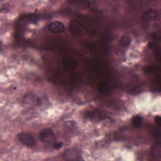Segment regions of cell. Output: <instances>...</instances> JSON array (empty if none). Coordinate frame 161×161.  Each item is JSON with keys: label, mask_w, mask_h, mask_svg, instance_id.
Here are the masks:
<instances>
[{"label": "cell", "mask_w": 161, "mask_h": 161, "mask_svg": "<svg viewBox=\"0 0 161 161\" xmlns=\"http://www.w3.org/2000/svg\"><path fill=\"white\" fill-rule=\"evenodd\" d=\"M69 30L76 36H81L87 33V28L81 21L78 20H73L69 23Z\"/></svg>", "instance_id": "obj_1"}, {"label": "cell", "mask_w": 161, "mask_h": 161, "mask_svg": "<svg viewBox=\"0 0 161 161\" xmlns=\"http://www.w3.org/2000/svg\"><path fill=\"white\" fill-rule=\"evenodd\" d=\"M40 140L46 144H52L56 141V135L50 129L43 130L39 135Z\"/></svg>", "instance_id": "obj_2"}, {"label": "cell", "mask_w": 161, "mask_h": 161, "mask_svg": "<svg viewBox=\"0 0 161 161\" xmlns=\"http://www.w3.org/2000/svg\"><path fill=\"white\" fill-rule=\"evenodd\" d=\"M20 142L24 145L29 147H34L36 144V140L28 133H21L18 135Z\"/></svg>", "instance_id": "obj_3"}, {"label": "cell", "mask_w": 161, "mask_h": 161, "mask_svg": "<svg viewBox=\"0 0 161 161\" xmlns=\"http://www.w3.org/2000/svg\"><path fill=\"white\" fill-rule=\"evenodd\" d=\"M160 18V13L156 9H147L142 15V19L145 21H157Z\"/></svg>", "instance_id": "obj_4"}, {"label": "cell", "mask_w": 161, "mask_h": 161, "mask_svg": "<svg viewBox=\"0 0 161 161\" xmlns=\"http://www.w3.org/2000/svg\"><path fill=\"white\" fill-rule=\"evenodd\" d=\"M48 30L53 34H62L65 31V26L61 21H53L48 25Z\"/></svg>", "instance_id": "obj_5"}, {"label": "cell", "mask_w": 161, "mask_h": 161, "mask_svg": "<svg viewBox=\"0 0 161 161\" xmlns=\"http://www.w3.org/2000/svg\"><path fill=\"white\" fill-rule=\"evenodd\" d=\"M62 65L64 69L70 71L76 68L78 66V64L76 60H74L72 57H66L65 58H64L62 60Z\"/></svg>", "instance_id": "obj_6"}, {"label": "cell", "mask_w": 161, "mask_h": 161, "mask_svg": "<svg viewBox=\"0 0 161 161\" xmlns=\"http://www.w3.org/2000/svg\"><path fill=\"white\" fill-rule=\"evenodd\" d=\"M63 157L64 159L66 160H81V154L78 151H75V150H70L67 152H64Z\"/></svg>", "instance_id": "obj_7"}, {"label": "cell", "mask_w": 161, "mask_h": 161, "mask_svg": "<svg viewBox=\"0 0 161 161\" xmlns=\"http://www.w3.org/2000/svg\"><path fill=\"white\" fill-rule=\"evenodd\" d=\"M151 155L155 159H159L161 157V148L160 143L154 146L151 149Z\"/></svg>", "instance_id": "obj_8"}, {"label": "cell", "mask_w": 161, "mask_h": 161, "mask_svg": "<svg viewBox=\"0 0 161 161\" xmlns=\"http://www.w3.org/2000/svg\"><path fill=\"white\" fill-rule=\"evenodd\" d=\"M131 42H132V39L130 37L123 36L120 39L119 44L121 46L126 47H128L130 45Z\"/></svg>", "instance_id": "obj_9"}, {"label": "cell", "mask_w": 161, "mask_h": 161, "mask_svg": "<svg viewBox=\"0 0 161 161\" xmlns=\"http://www.w3.org/2000/svg\"><path fill=\"white\" fill-rule=\"evenodd\" d=\"M108 89H109V86H108V83H106V82H100V83L98 85L97 90H98V91L100 93L103 94V93H106L107 91H108Z\"/></svg>", "instance_id": "obj_10"}, {"label": "cell", "mask_w": 161, "mask_h": 161, "mask_svg": "<svg viewBox=\"0 0 161 161\" xmlns=\"http://www.w3.org/2000/svg\"><path fill=\"white\" fill-rule=\"evenodd\" d=\"M142 122H143L142 117L141 116H138V115L135 116L133 118V119H132L133 125L135 127H137V128H138V127L141 126V125L142 123Z\"/></svg>", "instance_id": "obj_11"}, {"label": "cell", "mask_w": 161, "mask_h": 161, "mask_svg": "<svg viewBox=\"0 0 161 161\" xmlns=\"http://www.w3.org/2000/svg\"><path fill=\"white\" fill-rule=\"evenodd\" d=\"M76 123L72 121L68 122L65 124V128H66V129L69 130H72L74 129V128H76Z\"/></svg>", "instance_id": "obj_12"}, {"label": "cell", "mask_w": 161, "mask_h": 161, "mask_svg": "<svg viewBox=\"0 0 161 161\" xmlns=\"http://www.w3.org/2000/svg\"><path fill=\"white\" fill-rule=\"evenodd\" d=\"M88 116L91 119H96V118H99V119H101V116H103L104 115H102L101 113H100L99 112H96L95 113L93 112H91Z\"/></svg>", "instance_id": "obj_13"}, {"label": "cell", "mask_w": 161, "mask_h": 161, "mask_svg": "<svg viewBox=\"0 0 161 161\" xmlns=\"http://www.w3.org/2000/svg\"><path fill=\"white\" fill-rule=\"evenodd\" d=\"M63 146V143L62 142H57L54 145H53V148L56 150H59Z\"/></svg>", "instance_id": "obj_14"}, {"label": "cell", "mask_w": 161, "mask_h": 161, "mask_svg": "<svg viewBox=\"0 0 161 161\" xmlns=\"http://www.w3.org/2000/svg\"><path fill=\"white\" fill-rule=\"evenodd\" d=\"M155 122H156V124L160 127L161 125V118L160 116H157L155 118Z\"/></svg>", "instance_id": "obj_15"}, {"label": "cell", "mask_w": 161, "mask_h": 161, "mask_svg": "<svg viewBox=\"0 0 161 161\" xmlns=\"http://www.w3.org/2000/svg\"><path fill=\"white\" fill-rule=\"evenodd\" d=\"M152 37L154 38V40H160V35L158 34V33H154L152 34Z\"/></svg>", "instance_id": "obj_16"}]
</instances>
